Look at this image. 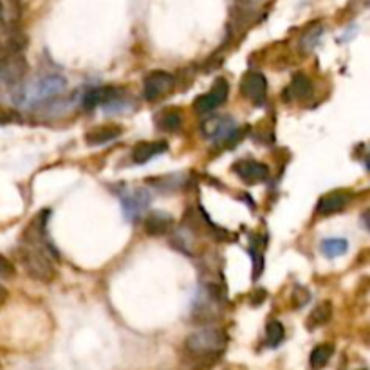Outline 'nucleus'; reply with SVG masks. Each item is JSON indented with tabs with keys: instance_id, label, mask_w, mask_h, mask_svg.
Returning a JSON list of instances; mask_svg holds the SVG:
<instances>
[{
	"instance_id": "nucleus-1",
	"label": "nucleus",
	"mask_w": 370,
	"mask_h": 370,
	"mask_svg": "<svg viewBox=\"0 0 370 370\" xmlns=\"http://www.w3.org/2000/svg\"><path fill=\"white\" fill-rule=\"evenodd\" d=\"M45 219L48 211L36 217L27 226L22 237V264L26 267L27 275L36 282L49 284L56 278V255L52 246L45 239Z\"/></svg>"
},
{
	"instance_id": "nucleus-2",
	"label": "nucleus",
	"mask_w": 370,
	"mask_h": 370,
	"mask_svg": "<svg viewBox=\"0 0 370 370\" xmlns=\"http://www.w3.org/2000/svg\"><path fill=\"white\" fill-rule=\"evenodd\" d=\"M65 89H67V80L60 74H51V76L40 78L36 82L22 87L20 91L15 92L13 101L20 107H35V105L60 96Z\"/></svg>"
},
{
	"instance_id": "nucleus-3",
	"label": "nucleus",
	"mask_w": 370,
	"mask_h": 370,
	"mask_svg": "<svg viewBox=\"0 0 370 370\" xmlns=\"http://www.w3.org/2000/svg\"><path fill=\"white\" fill-rule=\"evenodd\" d=\"M228 345V334L219 327H206L195 331L186 338V350L197 360H215Z\"/></svg>"
},
{
	"instance_id": "nucleus-4",
	"label": "nucleus",
	"mask_w": 370,
	"mask_h": 370,
	"mask_svg": "<svg viewBox=\"0 0 370 370\" xmlns=\"http://www.w3.org/2000/svg\"><path fill=\"white\" fill-rule=\"evenodd\" d=\"M173 87H176V78L172 74L166 73V71H154L145 78L143 92H145V98L148 101H155V99L166 96L168 92H172Z\"/></svg>"
},
{
	"instance_id": "nucleus-5",
	"label": "nucleus",
	"mask_w": 370,
	"mask_h": 370,
	"mask_svg": "<svg viewBox=\"0 0 370 370\" xmlns=\"http://www.w3.org/2000/svg\"><path fill=\"white\" fill-rule=\"evenodd\" d=\"M203 134L211 141H228V139L235 138L237 134V123L229 116H213L206 120L201 127Z\"/></svg>"
},
{
	"instance_id": "nucleus-6",
	"label": "nucleus",
	"mask_w": 370,
	"mask_h": 370,
	"mask_svg": "<svg viewBox=\"0 0 370 370\" xmlns=\"http://www.w3.org/2000/svg\"><path fill=\"white\" fill-rule=\"evenodd\" d=\"M229 92V85L224 78H219L215 82V85L211 87L210 91L204 92L203 96H199L194 101V108L199 114H208V112H213L217 107L226 101Z\"/></svg>"
},
{
	"instance_id": "nucleus-7",
	"label": "nucleus",
	"mask_w": 370,
	"mask_h": 370,
	"mask_svg": "<svg viewBox=\"0 0 370 370\" xmlns=\"http://www.w3.org/2000/svg\"><path fill=\"white\" fill-rule=\"evenodd\" d=\"M241 92L244 94V98H248L253 105L260 107L266 104L267 96V80L262 73L257 71H250L246 73L241 82Z\"/></svg>"
},
{
	"instance_id": "nucleus-8",
	"label": "nucleus",
	"mask_w": 370,
	"mask_h": 370,
	"mask_svg": "<svg viewBox=\"0 0 370 370\" xmlns=\"http://www.w3.org/2000/svg\"><path fill=\"white\" fill-rule=\"evenodd\" d=\"M233 172L237 173L244 183L255 185V183L266 181L267 176H269V168L264 163H259V161L242 159L233 164Z\"/></svg>"
},
{
	"instance_id": "nucleus-9",
	"label": "nucleus",
	"mask_w": 370,
	"mask_h": 370,
	"mask_svg": "<svg viewBox=\"0 0 370 370\" xmlns=\"http://www.w3.org/2000/svg\"><path fill=\"white\" fill-rule=\"evenodd\" d=\"M150 203V194L147 190L138 188L129 194L121 195V206H123V215L127 220H134Z\"/></svg>"
},
{
	"instance_id": "nucleus-10",
	"label": "nucleus",
	"mask_w": 370,
	"mask_h": 370,
	"mask_svg": "<svg viewBox=\"0 0 370 370\" xmlns=\"http://www.w3.org/2000/svg\"><path fill=\"white\" fill-rule=\"evenodd\" d=\"M349 201L350 194L347 190H332V192H329V194H325L320 199L316 211L320 215H334V213L343 210L349 204Z\"/></svg>"
},
{
	"instance_id": "nucleus-11",
	"label": "nucleus",
	"mask_w": 370,
	"mask_h": 370,
	"mask_svg": "<svg viewBox=\"0 0 370 370\" xmlns=\"http://www.w3.org/2000/svg\"><path fill=\"white\" fill-rule=\"evenodd\" d=\"M118 99V91L114 87H96V89H91L82 98L83 108L87 111H92V108L99 107V105H107V104H114Z\"/></svg>"
},
{
	"instance_id": "nucleus-12",
	"label": "nucleus",
	"mask_w": 370,
	"mask_h": 370,
	"mask_svg": "<svg viewBox=\"0 0 370 370\" xmlns=\"http://www.w3.org/2000/svg\"><path fill=\"white\" fill-rule=\"evenodd\" d=\"M121 134H123V129L120 125H99L85 134V141L89 147H99V145L118 139Z\"/></svg>"
},
{
	"instance_id": "nucleus-13",
	"label": "nucleus",
	"mask_w": 370,
	"mask_h": 370,
	"mask_svg": "<svg viewBox=\"0 0 370 370\" xmlns=\"http://www.w3.org/2000/svg\"><path fill=\"white\" fill-rule=\"evenodd\" d=\"M168 150V143L166 141H145L139 143L138 147L132 150V159L134 163L145 164L150 159H154L155 155L163 154Z\"/></svg>"
},
{
	"instance_id": "nucleus-14",
	"label": "nucleus",
	"mask_w": 370,
	"mask_h": 370,
	"mask_svg": "<svg viewBox=\"0 0 370 370\" xmlns=\"http://www.w3.org/2000/svg\"><path fill=\"white\" fill-rule=\"evenodd\" d=\"M170 226H172V219L164 211H154L145 220V229L150 235H163L170 229Z\"/></svg>"
},
{
	"instance_id": "nucleus-15",
	"label": "nucleus",
	"mask_w": 370,
	"mask_h": 370,
	"mask_svg": "<svg viewBox=\"0 0 370 370\" xmlns=\"http://www.w3.org/2000/svg\"><path fill=\"white\" fill-rule=\"evenodd\" d=\"M331 316H332L331 301H323V304H320V306H316L315 309H313L309 318L306 320V327L309 329V331H315V329L325 325V323L331 320Z\"/></svg>"
},
{
	"instance_id": "nucleus-16",
	"label": "nucleus",
	"mask_w": 370,
	"mask_h": 370,
	"mask_svg": "<svg viewBox=\"0 0 370 370\" xmlns=\"http://www.w3.org/2000/svg\"><path fill=\"white\" fill-rule=\"evenodd\" d=\"M332 354H334V345L332 343H322L318 347H315L309 356L311 370H322L323 367L331 362Z\"/></svg>"
},
{
	"instance_id": "nucleus-17",
	"label": "nucleus",
	"mask_w": 370,
	"mask_h": 370,
	"mask_svg": "<svg viewBox=\"0 0 370 370\" xmlns=\"http://www.w3.org/2000/svg\"><path fill=\"white\" fill-rule=\"evenodd\" d=\"M155 125L163 132H177L183 127V118L176 111H161L155 116Z\"/></svg>"
},
{
	"instance_id": "nucleus-18",
	"label": "nucleus",
	"mask_w": 370,
	"mask_h": 370,
	"mask_svg": "<svg viewBox=\"0 0 370 370\" xmlns=\"http://www.w3.org/2000/svg\"><path fill=\"white\" fill-rule=\"evenodd\" d=\"M285 92H287V94H291L293 98H297V99L309 98L311 92H313V83H311V80L306 76V74H297V76L291 80V83H289V89Z\"/></svg>"
},
{
	"instance_id": "nucleus-19",
	"label": "nucleus",
	"mask_w": 370,
	"mask_h": 370,
	"mask_svg": "<svg viewBox=\"0 0 370 370\" xmlns=\"http://www.w3.org/2000/svg\"><path fill=\"white\" fill-rule=\"evenodd\" d=\"M320 250H322V253L325 255V257L334 259V257H340V255L347 253L349 242L345 241V239H325V241L320 244Z\"/></svg>"
},
{
	"instance_id": "nucleus-20",
	"label": "nucleus",
	"mask_w": 370,
	"mask_h": 370,
	"mask_svg": "<svg viewBox=\"0 0 370 370\" xmlns=\"http://www.w3.org/2000/svg\"><path fill=\"white\" fill-rule=\"evenodd\" d=\"M20 17V8H18L17 0H0V26L6 24H13Z\"/></svg>"
},
{
	"instance_id": "nucleus-21",
	"label": "nucleus",
	"mask_w": 370,
	"mask_h": 370,
	"mask_svg": "<svg viewBox=\"0 0 370 370\" xmlns=\"http://www.w3.org/2000/svg\"><path fill=\"white\" fill-rule=\"evenodd\" d=\"M285 338V329L284 325L280 322H276V320H273V322L267 323V327H266V343L269 345V347H278L282 341H284Z\"/></svg>"
},
{
	"instance_id": "nucleus-22",
	"label": "nucleus",
	"mask_w": 370,
	"mask_h": 370,
	"mask_svg": "<svg viewBox=\"0 0 370 370\" xmlns=\"http://www.w3.org/2000/svg\"><path fill=\"white\" fill-rule=\"evenodd\" d=\"M320 36H322V27H320V26L313 27V29L307 31L306 35L301 36V42H300L301 48L306 49V51H313V49H315L316 45H318Z\"/></svg>"
},
{
	"instance_id": "nucleus-23",
	"label": "nucleus",
	"mask_w": 370,
	"mask_h": 370,
	"mask_svg": "<svg viewBox=\"0 0 370 370\" xmlns=\"http://www.w3.org/2000/svg\"><path fill=\"white\" fill-rule=\"evenodd\" d=\"M15 275H17V269H15L13 262L0 255V278L11 280L15 278Z\"/></svg>"
},
{
	"instance_id": "nucleus-24",
	"label": "nucleus",
	"mask_w": 370,
	"mask_h": 370,
	"mask_svg": "<svg viewBox=\"0 0 370 370\" xmlns=\"http://www.w3.org/2000/svg\"><path fill=\"white\" fill-rule=\"evenodd\" d=\"M251 260H253V280H259L260 275L264 271V257L260 255V251L250 250Z\"/></svg>"
},
{
	"instance_id": "nucleus-25",
	"label": "nucleus",
	"mask_w": 370,
	"mask_h": 370,
	"mask_svg": "<svg viewBox=\"0 0 370 370\" xmlns=\"http://www.w3.org/2000/svg\"><path fill=\"white\" fill-rule=\"evenodd\" d=\"M237 2V6H241L242 9H255L259 8V6H262L266 0H235Z\"/></svg>"
},
{
	"instance_id": "nucleus-26",
	"label": "nucleus",
	"mask_w": 370,
	"mask_h": 370,
	"mask_svg": "<svg viewBox=\"0 0 370 370\" xmlns=\"http://www.w3.org/2000/svg\"><path fill=\"white\" fill-rule=\"evenodd\" d=\"M6 298H8V291H6V289L2 287V285H0V306L4 304Z\"/></svg>"
},
{
	"instance_id": "nucleus-27",
	"label": "nucleus",
	"mask_w": 370,
	"mask_h": 370,
	"mask_svg": "<svg viewBox=\"0 0 370 370\" xmlns=\"http://www.w3.org/2000/svg\"><path fill=\"white\" fill-rule=\"evenodd\" d=\"M362 370H365V369H362Z\"/></svg>"
}]
</instances>
